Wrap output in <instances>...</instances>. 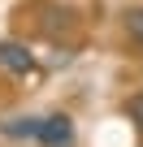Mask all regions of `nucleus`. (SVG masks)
I'll return each mask as SVG.
<instances>
[{"mask_svg": "<svg viewBox=\"0 0 143 147\" xmlns=\"http://www.w3.org/2000/svg\"><path fill=\"white\" fill-rule=\"evenodd\" d=\"M126 117H130V121H134V125H139V130H143V91H139V95H130V100H126Z\"/></svg>", "mask_w": 143, "mask_h": 147, "instance_id": "39448f33", "label": "nucleus"}, {"mask_svg": "<svg viewBox=\"0 0 143 147\" xmlns=\"http://www.w3.org/2000/svg\"><path fill=\"white\" fill-rule=\"evenodd\" d=\"M0 130H5L9 138H35L39 143V130H43V117H9V121H0Z\"/></svg>", "mask_w": 143, "mask_h": 147, "instance_id": "7ed1b4c3", "label": "nucleus"}, {"mask_svg": "<svg viewBox=\"0 0 143 147\" xmlns=\"http://www.w3.org/2000/svg\"><path fill=\"white\" fill-rule=\"evenodd\" d=\"M126 30H130V39L143 43V9H130V13H126Z\"/></svg>", "mask_w": 143, "mask_h": 147, "instance_id": "20e7f679", "label": "nucleus"}, {"mask_svg": "<svg viewBox=\"0 0 143 147\" xmlns=\"http://www.w3.org/2000/svg\"><path fill=\"white\" fill-rule=\"evenodd\" d=\"M39 143H43V147H74V121H69L65 113H52V117H43Z\"/></svg>", "mask_w": 143, "mask_h": 147, "instance_id": "f257e3e1", "label": "nucleus"}, {"mask_svg": "<svg viewBox=\"0 0 143 147\" xmlns=\"http://www.w3.org/2000/svg\"><path fill=\"white\" fill-rule=\"evenodd\" d=\"M0 65H5L9 74H30V69H35V56H30L22 43L5 39V43H0Z\"/></svg>", "mask_w": 143, "mask_h": 147, "instance_id": "f03ea898", "label": "nucleus"}]
</instances>
